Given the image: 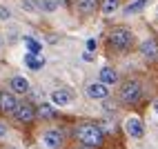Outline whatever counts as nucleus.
Listing matches in <instances>:
<instances>
[{
    "label": "nucleus",
    "mask_w": 158,
    "mask_h": 149,
    "mask_svg": "<svg viewBox=\"0 0 158 149\" xmlns=\"http://www.w3.org/2000/svg\"><path fill=\"white\" fill-rule=\"evenodd\" d=\"M76 138L80 145H87V147H100L105 143V131L100 125H94V122H82L76 127Z\"/></svg>",
    "instance_id": "obj_1"
},
{
    "label": "nucleus",
    "mask_w": 158,
    "mask_h": 149,
    "mask_svg": "<svg viewBox=\"0 0 158 149\" xmlns=\"http://www.w3.org/2000/svg\"><path fill=\"white\" fill-rule=\"evenodd\" d=\"M5 136H7V125L0 122V138H5Z\"/></svg>",
    "instance_id": "obj_23"
},
{
    "label": "nucleus",
    "mask_w": 158,
    "mask_h": 149,
    "mask_svg": "<svg viewBox=\"0 0 158 149\" xmlns=\"http://www.w3.org/2000/svg\"><path fill=\"white\" fill-rule=\"evenodd\" d=\"M36 114H38V118H43V120H54V118H56V109H54V105H47V102L38 105Z\"/></svg>",
    "instance_id": "obj_15"
},
{
    "label": "nucleus",
    "mask_w": 158,
    "mask_h": 149,
    "mask_svg": "<svg viewBox=\"0 0 158 149\" xmlns=\"http://www.w3.org/2000/svg\"><path fill=\"white\" fill-rule=\"evenodd\" d=\"M23 9H27V11H36L38 5L34 2V0H23Z\"/></svg>",
    "instance_id": "obj_20"
},
{
    "label": "nucleus",
    "mask_w": 158,
    "mask_h": 149,
    "mask_svg": "<svg viewBox=\"0 0 158 149\" xmlns=\"http://www.w3.org/2000/svg\"><path fill=\"white\" fill-rule=\"evenodd\" d=\"M87 96L91 100H105L109 96V87L105 82H100V80L98 82H89L87 85Z\"/></svg>",
    "instance_id": "obj_8"
},
{
    "label": "nucleus",
    "mask_w": 158,
    "mask_h": 149,
    "mask_svg": "<svg viewBox=\"0 0 158 149\" xmlns=\"http://www.w3.org/2000/svg\"><path fill=\"white\" fill-rule=\"evenodd\" d=\"M43 145L47 149H60L62 145H65V138H62V134L58 129H47L43 134Z\"/></svg>",
    "instance_id": "obj_5"
},
{
    "label": "nucleus",
    "mask_w": 158,
    "mask_h": 149,
    "mask_svg": "<svg viewBox=\"0 0 158 149\" xmlns=\"http://www.w3.org/2000/svg\"><path fill=\"white\" fill-rule=\"evenodd\" d=\"M78 149H94V147H87V145H80Z\"/></svg>",
    "instance_id": "obj_24"
},
{
    "label": "nucleus",
    "mask_w": 158,
    "mask_h": 149,
    "mask_svg": "<svg viewBox=\"0 0 158 149\" xmlns=\"http://www.w3.org/2000/svg\"><path fill=\"white\" fill-rule=\"evenodd\" d=\"M109 47L114 51H118V54H125L131 45H134V34L129 29H125V27H116L109 31Z\"/></svg>",
    "instance_id": "obj_2"
},
{
    "label": "nucleus",
    "mask_w": 158,
    "mask_h": 149,
    "mask_svg": "<svg viewBox=\"0 0 158 149\" xmlns=\"http://www.w3.org/2000/svg\"><path fill=\"white\" fill-rule=\"evenodd\" d=\"M71 102V93L67 89H56L51 91V105H58V107H67Z\"/></svg>",
    "instance_id": "obj_10"
},
{
    "label": "nucleus",
    "mask_w": 158,
    "mask_h": 149,
    "mask_svg": "<svg viewBox=\"0 0 158 149\" xmlns=\"http://www.w3.org/2000/svg\"><path fill=\"white\" fill-rule=\"evenodd\" d=\"M140 96H143V87H140L138 80H127V82H123V87H120V100H123L125 105L138 102Z\"/></svg>",
    "instance_id": "obj_3"
},
{
    "label": "nucleus",
    "mask_w": 158,
    "mask_h": 149,
    "mask_svg": "<svg viewBox=\"0 0 158 149\" xmlns=\"http://www.w3.org/2000/svg\"><path fill=\"white\" fill-rule=\"evenodd\" d=\"M125 131H127V136H131V138H136V140H138V138L145 136V125H143L140 118L131 116V118L125 120Z\"/></svg>",
    "instance_id": "obj_6"
},
{
    "label": "nucleus",
    "mask_w": 158,
    "mask_h": 149,
    "mask_svg": "<svg viewBox=\"0 0 158 149\" xmlns=\"http://www.w3.org/2000/svg\"><path fill=\"white\" fill-rule=\"evenodd\" d=\"M100 82H105L109 87V85H116L118 82V71L111 69V67H102L100 69Z\"/></svg>",
    "instance_id": "obj_14"
},
{
    "label": "nucleus",
    "mask_w": 158,
    "mask_h": 149,
    "mask_svg": "<svg viewBox=\"0 0 158 149\" xmlns=\"http://www.w3.org/2000/svg\"><path fill=\"white\" fill-rule=\"evenodd\" d=\"M140 56L145 60H149V62H154L158 58V42L154 38H147V40L140 42Z\"/></svg>",
    "instance_id": "obj_9"
},
{
    "label": "nucleus",
    "mask_w": 158,
    "mask_h": 149,
    "mask_svg": "<svg viewBox=\"0 0 158 149\" xmlns=\"http://www.w3.org/2000/svg\"><path fill=\"white\" fill-rule=\"evenodd\" d=\"M96 7H98V0H76V9H78V14H82V16L94 14Z\"/></svg>",
    "instance_id": "obj_13"
},
{
    "label": "nucleus",
    "mask_w": 158,
    "mask_h": 149,
    "mask_svg": "<svg viewBox=\"0 0 158 149\" xmlns=\"http://www.w3.org/2000/svg\"><path fill=\"white\" fill-rule=\"evenodd\" d=\"M9 87H11L14 93H27L29 91V80L25 76H14L9 80Z\"/></svg>",
    "instance_id": "obj_11"
},
{
    "label": "nucleus",
    "mask_w": 158,
    "mask_h": 149,
    "mask_svg": "<svg viewBox=\"0 0 158 149\" xmlns=\"http://www.w3.org/2000/svg\"><path fill=\"white\" fill-rule=\"evenodd\" d=\"M0 49H2V40H0Z\"/></svg>",
    "instance_id": "obj_26"
},
{
    "label": "nucleus",
    "mask_w": 158,
    "mask_h": 149,
    "mask_svg": "<svg viewBox=\"0 0 158 149\" xmlns=\"http://www.w3.org/2000/svg\"><path fill=\"white\" fill-rule=\"evenodd\" d=\"M147 5H149V0H134V2H129L127 7L123 9V11L127 14V16H131V14H138V11H143V9H145Z\"/></svg>",
    "instance_id": "obj_17"
},
{
    "label": "nucleus",
    "mask_w": 158,
    "mask_h": 149,
    "mask_svg": "<svg viewBox=\"0 0 158 149\" xmlns=\"http://www.w3.org/2000/svg\"><path fill=\"white\" fill-rule=\"evenodd\" d=\"M18 98H16V93L14 91H2L0 93V111L2 114H14L18 109Z\"/></svg>",
    "instance_id": "obj_7"
},
{
    "label": "nucleus",
    "mask_w": 158,
    "mask_h": 149,
    "mask_svg": "<svg viewBox=\"0 0 158 149\" xmlns=\"http://www.w3.org/2000/svg\"><path fill=\"white\" fill-rule=\"evenodd\" d=\"M14 116H16V120H18V122H34V120L38 118L36 107H34L31 102H20V105H18V109L14 111Z\"/></svg>",
    "instance_id": "obj_4"
},
{
    "label": "nucleus",
    "mask_w": 158,
    "mask_h": 149,
    "mask_svg": "<svg viewBox=\"0 0 158 149\" xmlns=\"http://www.w3.org/2000/svg\"><path fill=\"white\" fill-rule=\"evenodd\" d=\"M25 45L29 49V54H40V51H43V45H40L38 40H34V38H25Z\"/></svg>",
    "instance_id": "obj_19"
},
{
    "label": "nucleus",
    "mask_w": 158,
    "mask_h": 149,
    "mask_svg": "<svg viewBox=\"0 0 158 149\" xmlns=\"http://www.w3.org/2000/svg\"><path fill=\"white\" fill-rule=\"evenodd\" d=\"M58 5H60V0H40V2H38V9H43V11L51 14V11H56V9H58Z\"/></svg>",
    "instance_id": "obj_18"
},
{
    "label": "nucleus",
    "mask_w": 158,
    "mask_h": 149,
    "mask_svg": "<svg viewBox=\"0 0 158 149\" xmlns=\"http://www.w3.org/2000/svg\"><path fill=\"white\" fill-rule=\"evenodd\" d=\"M120 9V0H102V5H100V11L105 14V16H111V14H116Z\"/></svg>",
    "instance_id": "obj_16"
},
{
    "label": "nucleus",
    "mask_w": 158,
    "mask_h": 149,
    "mask_svg": "<svg viewBox=\"0 0 158 149\" xmlns=\"http://www.w3.org/2000/svg\"><path fill=\"white\" fill-rule=\"evenodd\" d=\"M9 18H11V11L7 7H0V20H9Z\"/></svg>",
    "instance_id": "obj_21"
},
{
    "label": "nucleus",
    "mask_w": 158,
    "mask_h": 149,
    "mask_svg": "<svg viewBox=\"0 0 158 149\" xmlns=\"http://www.w3.org/2000/svg\"><path fill=\"white\" fill-rule=\"evenodd\" d=\"M25 65L31 69V71H40L45 67V58L40 54H25Z\"/></svg>",
    "instance_id": "obj_12"
},
{
    "label": "nucleus",
    "mask_w": 158,
    "mask_h": 149,
    "mask_svg": "<svg viewBox=\"0 0 158 149\" xmlns=\"http://www.w3.org/2000/svg\"><path fill=\"white\" fill-rule=\"evenodd\" d=\"M94 49H96V40L89 38V40H87V51H94Z\"/></svg>",
    "instance_id": "obj_22"
},
{
    "label": "nucleus",
    "mask_w": 158,
    "mask_h": 149,
    "mask_svg": "<svg viewBox=\"0 0 158 149\" xmlns=\"http://www.w3.org/2000/svg\"><path fill=\"white\" fill-rule=\"evenodd\" d=\"M154 109H156V114H158V100H156V102H154Z\"/></svg>",
    "instance_id": "obj_25"
}]
</instances>
